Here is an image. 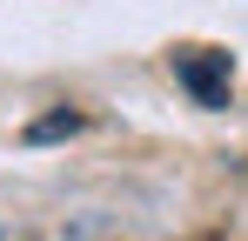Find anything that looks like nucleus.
I'll use <instances>...</instances> for the list:
<instances>
[{"label": "nucleus", "mask_w": 248, "mask_h": 241, "mask_svg": "<svg viewBox=\"0 0 248 241\" xmlns=\"http://www.w3.org/2000/svg\"><path fill=\"white\" fill-rule=\"evenodd\" d=\"M174 74H181V87H188L202 107H228V80H235L228 54H215V47H181V54H174Z\"/></svg>", "instance_id": "obj_1"}, {"label": "nucleus", "mask_w": 248, "mask_h": 241, "mask_svg": "<svg viewBox=\"0 0 248 241\" xmlns=\"http://www.w3.org/2000/svg\"><path fill=\"white\" fill-rule=\"evenodd\" d=\"M74 127H81L74 107H54V114H41L34 127H27V141H61V134H74Z\"/></svg>", "instance_id": "obj_2"}]
</instances>
